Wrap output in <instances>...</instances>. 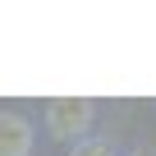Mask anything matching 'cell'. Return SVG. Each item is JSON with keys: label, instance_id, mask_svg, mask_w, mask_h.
Instances as JSON below:
<instances>
[{"label": "cell", "instance_id": "4", "mask_svg": "<svg viewBox=\"0 0 156 156\" xmlns=\"http://www.w3.org/2000/svg\"><path fill=\"white\" fill-rule=\"evenodd\" d=\"M138 156H142V151H138Z\"/></svg>", "mask_w": 156, "mask_h": 156}, {"label": "cell", "instance_id": "3", "mask_svg": "<svg viewBox=\"0 0 156 156\" xmlns=\"http://www.w3.org/2000/svg\"><path fill=\"white\" fill-rule=\"evenodd\" d=\"M73 156H110V147H106V142H83Z\"/></svg>", "mask_w": 156, "mask_h": 156}, {"label": "cell", "instance_id": "2", "mask_svg": "<svg viewBox=\"0 0 156 156\" xmlns=\"http://www.w3.org/2000/svg\"><path fill=\"white\" fill-rule=\"evenodd\" d=\"M28 151H32V129H28V119L0 110V156H28Z\"/></svg>", "mask_w": 156, "mask_h": 156}, {"label": "cell", "instance_id": "1", "mask_svg": "<svg viewBox=\"0 0 156 156\" xmlns=\"http://www.w3.org/2000/svg\"><path fill=\"white\" fill-rule=\"evenodd\" d=\"M46 124H51V138H78V133H87L92 101L87 97H55L46 106Z\"/></svg>", "mask_w": 156, "mask_h": 156}]
</instances>
